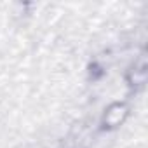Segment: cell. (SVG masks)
<instances>
[{"mask_svg": "<svg viewBox=\"0 0 148 148\" xmlns=\"http://www.w3.org/2000/svg\"><path fill=\"white\" fill-rule=\"evenodd\" d=\"M124 117H125V106H124V105H120V103H117V105L110 106V108H108V112L105 113V120H106L108 124H112V125L120 124Z\"/></svg>", "mask_w": 148, "mask_h": 148, "instance_id": "1", "label": "cell"}]
</instances>
